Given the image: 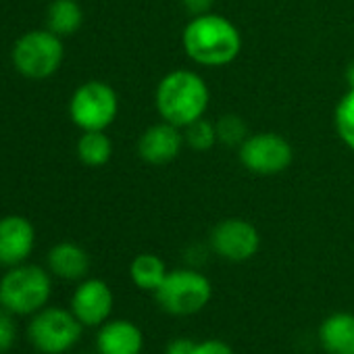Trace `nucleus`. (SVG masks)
<instances>
[{
  "mask_svg": "<svg viewBox=\"0 0 354 354\" xmlns=\"http://www.w3.org/2000/svg\"><path fill=\"white\" fill-rule=\"evenodd\" d=\"M194 348H196L194 339H190V337H177V339L169 342L165 354H194Z\"/></svg>",
  "mask_w": 354,
  "mask_h": 354,
  "instance_id": "24",
  "label": "nucleus"
},
{
  "mask_svg": "<svg viewBox=\"0 0 354 354\" xmlns=\"http://www.w3.org/2000/svg\"><path fill=\"white\" fill-rule=\"evenodd\" d=\"M184 144H186V140H184L182 127L162 121V123L150 125L140 136L138 152L150 165H167L173 158H177Z\"/></svg>",
  "mask_w": 354,
  "mask_h": 354,
  "instance_id": "12",
  "label": "nucleus"
},
{
  "mask_svg": "<svg viewBox=\"0 0 354 354\" xmlns=\"http://www.w3.org/2000/svg\"><path fill=\"white\" fill-rule=\"evenodd\" d=\"M82 337V321L65 308H44L30 323V339L44 354H63Z\"/></svg>",
  "mask_w": 354,
  "mask_h": 354,
  "instance_id": "7",
  "label": "nucleus"
},
{
  "mask_svg": "<svg viewBox=\"0 0 354 354\" xmlns=\"http://www.w3.org/2000/svg\"><path fill=\"white\" fill-rule=\"evenodd\" d=\"M17 339V325L13 313L7 308H0V354L9 352Z\"/></svg>",
  "mask_w": 354,
  "mask_h": 354,
  "instance_id": "22",
  "label": "nucleus"
},
{
  "mask_svg": "<svg viewBox=\"0 0 354 354\" xmlns=\"http://www.w3.org/2000/svg\"><path fill=\"white\" fill-rule=\"evenodd\" d=\"M48 267L55 275L75 281L82 279L90 269V259L86 250L71 242H61L48 252Z\"/></svg>",
  "mask_w": 354,
  "mask_h": 354,
  "instance_id": "15",
  "label": "nucleus"
},
{
  "mask_svg": "<svg viewBox=\"0 0 354 354\" xmlns=\"http://www.w3.org/2000/svg\"><path fill=\"white\" fill-rule=\"evenodd\" d=\"M154 296L165 313L175 317H190L201 313L209 304L213 296V286L201 271L175 269L167 273Z\"/></svg>",
  "mask_w": 354,
  "mask_h": 354,
  "instance_id": "4",
  "label": "nucleus"
},
{
  "mask_svg": "<svg viewBox=\"0 0 354 354\" xmlns=\"http://www.w3.org/2000/svg\"><path fill=\"white\" fill-rule=\"evenodd\" d=\"M36 232L34 225L21 215H9L0 219V265L17 267L34 250Z\"/></svg>",
  "mask_w": 354,
  "mask_h": 354,
  "instance_id": "10",
  "label": "nucleus"
},
{
  "mask_svg": "<svg viewBox=\"0 0 354 354\" xmlns=\"http://www.w3.org/2000/svg\"><path fill=\"white\" fill-rule=\"evenodd\" d=\"M346 80H348V86H350V90H354V63L348 67V71H346Z\"/></svg>",
  "mask_w": 354,
  "mask_h": 354,
  "instance_id": "26",
  "label": "nucleus"
},
{
  "mask_svg": "<svg viewBox=\"0 0 354 354\" xmlns=\"http://www.w3.org/2000/svg\"><path fill=\"white\" fill-rule=\"evenodd\" d=\"M96 346L98 354H140L144 348V335L136 323L117 319L102 323Z\"/></svg>",
  "mask_w": 354,
  "mask_h": 354,
  "instance_id": "13",
  "label": "nucleus"
},
{
  "mask_svg": "<svg viewBox=\"0 0 354 354\" xmlns=\"http://www.w3.org/2000/svg\"><path fill=\"white\" fill-rule=\"evenodd\" d=\"M182 44L186 55L203 67H223L238 59L242 36L223 15H196L184 30Z\"/></svg>",
  "mask_w": 354,
  "mask_h": 354,
  "instance_id": "1",
  "label": "nucleus"
},
{
  "mask_svg": "<svg viewBox=\"0 0 354 354\" xmlns=\"http://www.w3.org/2000/svg\"><path fill=\"white\" fill-rule=\"evenodd\" d=\"M213 250L232 263H244L259 252L261 236L257 227L244 219H225L211 234Z\"/></svg>",
  "mask_w": 354,
  "mask_h": 354,
  "instance_id": "9",
  "label": "nucleus"
},
{
  "mask_svg": "<svg viewBox=\"0 0 354 354\" xmlns=\"http://www.w3.org/2000/svg\"><path fill=\"white\" fill-rule=\"evenodd\" d=\"M194 354H236V352L223 339H205V342H196Z\"/></svg>",
  "mask_w": 354,
  "mask_h": 354,
  "instance_id": "23",
  "label": "nucleus"
},
{
  "mask_svg": "<svg viewBox=\"0 0 354 354\" xmlns=\"http://www.w3.org/2000/svg\"><path fill=\"white\" fill-rule=\"evenodd\" d=\"M84 24V11L77 0H53L48 7V30L57 36H73Z\"/></svg>",
  "mask_w": 354,
  "mask_h": 354,
  "instance_id": "17",
  "label": "nucleus"
},
{
  "mask_svg": "<svg viewBox=\"0 0 354 354\" xmlns=\"http://www.w3.org/2000/svg\"><path fill=\"white\" fill-rule=\"evenodd\" d=\"M119 98L104 82L82 84L69 102V115L84 131H104L117 117Z\"/></svg>",
  "mask_w": 354,
  "mask_h": 354,
  "instance_id": "6",
  "label": "nucleus"
},
{
  "mask_svg": "<svg viewBox=\"0 0 354 354\" xmlns=\"http://www.w3.org/2000/svg\"><path fill=\"white\" fill-rule=\"evenodd\" d=\"M292 146L290 142L273 131H261L248 136L240 144V160L242 165L257 175H277L286 171L292 162Z\"/></svg>",
  "mask_w": 354,
  "mask_h": 354,
  "instance_id": "8",
  "label": "nucleus"
},
{
  "mask_svg": "<svg viewBox=\"0 0 354 354\" xmlns=\"http://www.w3.org/2000/svg\"><path fill=\"white\" fill-rule=\"evenodd\" d=\"M209 88L207 82L186 69H175L167 73L156 86V111L162 121L177 127H186L192 121L205 117L209 109Z\"/></svg>",
  "mask_w": 354,
  "mask_h": 354,
  "instance_id": "2",
  "label": "nucleus"
},
{
  "mask_svg": "<svg viewBox=\"0 0 354 354\" xmlns=\"http://www.w3.org/2000/svg\"><path fill=\"white\" fill-rule=\"evenodd\" d=\"M213 3H215V0H182L184 9H186V11H190L194 17H196V15H205V13H209V11H211V7H213Z\"/></svg>",
  "mask_w": 354,
  "mask_h": 354,
  "instance_id": "25",
  "label": "nucleus"
},
{
  "mask_svg": "<svg viewBox=\"0 0 354 354\" xmlns=\"http://www.w3.org/2000/svg\"><path fill=\"white\" fill-rule=\"evenodd\" d=\"M184 140L192 150L207 152L219 142L217 140V125L207 121L205 117H201V119H196V121H192L190 125L184 127Z\"/></svg>",
  "mask_w": 354,
  "mask_h": 354,
  "instance_id": "19",
  "label": "nucleus"
},
{
  "mask_svg": "<svg viewBox=\"0 0 354 354\" xmlns=\"http://www.w3.org/2000/svg\"><path fill=\"white\" fill-rule=\"evenodd\" d=\"M319 339L327 354H354V315H329L319 327Z\"/></svg>",
  "mask_w": 354,
  "mask_h": 354,
  "instance_id": "14",
  "label": "nucleus"
},
{
  "mask_svg": "<svg viewBox=\"0 0 354 354\" xmlns=\"http://www.w3.org/2000/svg\"><path fill=\"white\" fill-rule=\"evenodd\" d=\"M335 129L342 142L354 152V90H348L335 109Z\"/></svg>",
  "mask_w": 354,
  "mask_h": 354,
  "instance_id": "20",
  "label": "nucleus"
},
{
  "mask_svg": "<svg viewBox=\"0 0 354 354\" xmlns=\"http://www.w3.org/2000/svg\"><path fill=\"white\" fill-rule=\"evenodd\" d=\"M167 273L169 271H167L162 259L156 254H150V252L138 254L129 265L131 281L140 290H146V292H156L160 288V283L165 281Z\"/></svg>",
  "mask_w": 354,
  "mask_h": 354,
  "instance_id": "16",
  "label": "nucleus"
},
{
  "mask_svg": "<svg viewBox=\"0 0 354 354\" xmlns=\"http://www.w3.org/2000/svg\"><path fill=\"white\" fill-rule=\"evenodd\" d=\"M53 292L48 273L38 265L11 267L0 279V306L13 315H30L40 310Z\"/></svg>",
  "mask_w": 354,
  "mask_h": 354,
  "instance_id": "3",
  "label": "nucleus"
},
{
  "mask_svg": "<svg viewBox=\"0 0 354 354\" xmlns=\"http://www.w3.org/2000/svg\"><path fill=\"white\" fill-rule=\"evenodd\" d=\"M113 310V292L102 279H86L71 298V313L82 325H102Z\"/></svg>",
  "mask_w": 354,
  "mask_h": 354,
  "instance_id": "11",
  "label": "nucleus"
},
{
  "mask_svg": "<svg viewBox=\"0 0 354 354\" xmlns=\"http://www.w3.org/2000/svg\"><path fill=\"white\" fill-rule=\"evenodd\" d=\"M65 57L61 36L50 30H34L24 34L13 48L15 69L30 80H44L57 73Z\"/></svg>",
  "mask_w": 354,
  "mask_h": 354,
  "instance_id": "5",
  "label": "nucleus"
},
{
  "mask_svg": "<svg viewBox=\"0 0 354 354\" xmlns=\"http://www.w3.org/2000/svg\"><path fill=\"white\" fill-rule=\"evenodd\" d=\"M113 154V144L104 131H84L77 142V156L88 167H102Z\"/></svg>",
  "mask_w": 354,
  "mask_h": 354,
  "instance_id": "18",
  "label": "nucleus"
},
{
  "mask_svg": "<svg viewBox=\"0 0 354 354\" xmlns=\"http://www.w3.org/2000/svg\"><path fill=\"white\" fill-rule=\"evenodd\" d=\"M217 140L225 146H240L248 138V127L242 117L238 115H225L217 123Z\"/></svg>",
  "mask_w": 354,
  "mask_h": 354,
  "instance_id": "21",
  "label": "nucleus"
}]
</instances>
